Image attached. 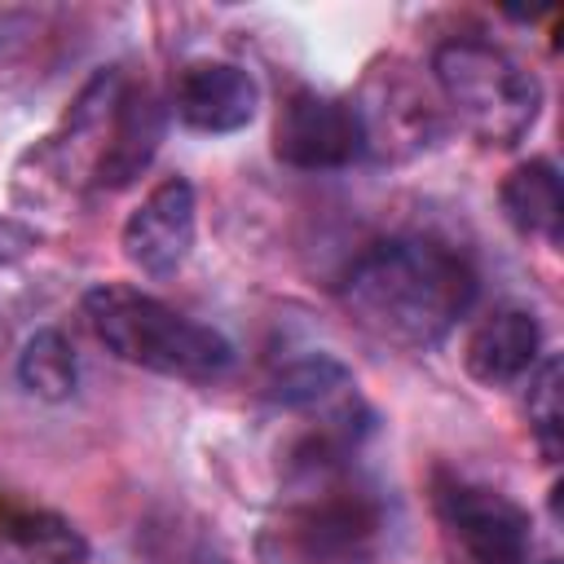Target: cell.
<instances>
[{
	"instance_id": "cell-6",
	"label": "cell",
	"mask_w": 564,
	"mask_h": 564,
	"mask_svg": "<svg viewBox=\"0 0 564 564\" xmlns=\"http://www.w3.org/2000/svg\"><path fill=\"white\" fill-rule=\"evenodd\" d=\"M273 154L300 172H335L366 154V123L357 101L300 88L278 110Z\"/></svg>"
},
{
	"instance_id": "cell-2",
	"label": "cell",
	"mask_w": 564,
	"mask_h": 564,
	"mask_svg": "<svg viewBox=\"0 0 564 564\" xmlns=\"http://www.w3.org/2000/svg\"><path fill=\"white\" fill-rule=\"evenodd\" d=\"M300 494L264 529L260 551L269 564H370L388 542L383 498L344 476L339 467L295 471Z\"/></svg>"
},
{
	"instance_id": "cell-7",
	"label": "cell",
	"mask_w": 564,
	"mask_h": 564,
	"mask_svg": "<svg viewBox=\"0 0 564 564\" xmlns=\"http://www.w3.org/2000/svg\"><path fill=\"white\" fill-rule=\"evenodd\" d=\"M194 185L185 176H167L163 185H154L141 207L123 220V256L132 269H141L145 278H172L194 247Z\"/></svg>"
},
{
	"instance_id": "cell-15",
	"label": "cell",
	"mask_w": 564,
	"mask_h": 564,
	"mask_svg": "<svg viewBox=\"0 0 564 564\" xmlns=\"http://www.w3.org/2000/svg\"><path fill=\"white\" fill-rule=\"evenodd\" d=\"M339 388H348V370L335 357H308V361L286 366L273 379V401L278 405H291V410H304V405L326 401Z\"/></svg>"
},
{
	"instance_id": "cell-4",
	"label": "cell",
	"mask_w": 564,
	"mask_h": 564,
	"mask_svg": "<svg viewBox=\"0 0 564 564\" xmlns=\"http://www.w3.org/2000/svg\"><path fill=\"white\" fill-rule=\"evenodd\" d=\"M432 75L458 123L476 132L485 145H516L538 123L542 110L538 75L489 40L458 35L436 44Z\"/></svg>"
},
{
	"instance_id": "cell-1",
	"label": "cell",
	"mask_w": 564,
	"mask_h": 564,
	"mask_svg": "<svg viewBox=\"0 0 564 564\" xmlns=\"http://www.w3.org/2000/svg\"><path fill=\"white\" fill-rule=\"evenodd\" d=\"M344 308L361 330L392 348H432L476 300L471 264L423 234H401L366 247L339 286Z\"/></svg>"
},
{
	"instance_id": "cell-5",
	"label": "cell",
	"mask_w": 564,
	"mask_h": 564,
	"mask_svg": "<svg viewBox=\"0 0 564 564\" xmlns=\"http://www.w3.org/2000/svg\"><path fill=\"white\" fill-rule=\"evenodd\" d=\"M436 516L467 564H529V511L507 494L445 476L436 485Z\"/></svg>"
},
{
	"instance_id": "cell-17",
	"label": "cell",
	"mask_w": 564,
	"mask_h": 564,
	"mask_svg": "<svg viewBox=\"0 0 564 564\" xmlns=\"http://www.w3.org/2000/svg\"><path fill=\"white\" fill-rule=\"evenodd\" d=\"M551 564H555V560H551Z\"/></svg>"
},
{
	"instance_id": "cell-12",
	"label": "cell",
	"mask_w": 564,
	"mask_h": 564,
	"mask_svg": "<svg viewBox=\"0 0 564 564\" xmlns=\"http://www.w3.org/2000/svg\"><path fill=\"white\" fill-rule=\"evenodd\" d=\"M502 212L524 238H546L560 242V220H564V189L560 172L551 159H529L507 172L502 181Z\"/></svg>"
},
{
	"instance_id": "cell-3",
	"label": "cell",
	"mask_w": 564,
	"mask_h": 564,
	"mask_svg": "<svg viewBox=\"0 0 564 564\" xmlns=\"http://www.w3.org/2000/svg\"><path fill=\"white\" fill-rule=\"evenodd\" d=\"M84 317L115 357L141 370L189 383H212L234 370V344L216 326L194 322L137 286H93L84 295Z\"/></svg>"
},
{
	"instance_id": "cell-9",
	"label": "cell",
	"mask_w": 564,
	"mask_h": 564,
	"mask_svg": "<svg viewBox=\"0 0 564 564\" xmlns=\"http://www.w3.org/2000/svg\"><path fill=\"white\" fill-rule=\"evenodd\" d=\"M163 132H167V106L150 88L119 93L115 115H110V128H106V141H101V154L93 163V185L97 189H123V185H132L150 167Z\"/></svg>"
},
{
	"instance_id": "cell-8",
	"label": "cell",
	"mask_w": 564,
	"mask_h": 564,
	"mask_svg": "<svg viewBox=\"0 0 564 564\" xmlns=\"http://www.w3.org/2000/svg\"><path fill=\"white\" fill-rule=\"evenodd\" d=\"M260 88L234 62H189L176 79L172 110L194 132H238L256 119Z\"/></svg>"
},
{
	"instance_id": "cell-13",
	"label": "cell",
	"mask_w": 564,
	"mask_h": 564,
	"mask_svg": "<svg viewBox=\"0 0 564 564\" xmlns=\"http://www.w3.org/2000/svg\"><path fill=\"white\" fill-rule=\"evenodd\" d=\"M18 379L26 392L44 401H66L79 383V361L70 339L62 330H35L18 352Z\"/></svg>"
},
{
	"instance_id": "cell-10",
	"label": "cell",
	"mask_w": 564,
	"mask_h": 564,
	"mask_svg": "<svg viewBox=\"0 0 564 564\" xmlns=\"http://www.w3.org/2000/svg\"><path fill=\"white\" fill-rule=\"evenodd\" d=\"M538 348H542L538 317L529 308H498L471 330L467 370L485 388H507V383H516V379H524L533 370Z\"/></svg>"
},
{
	"instance_id": "cell-16",
	"label": "cell",
	"mask_w": 564,
	"mask_h": 564,
	"mask_svg": "<svg viewBox=\"0 0 564 564\" xmlns=\"http://www.w3.org/2000/svg\"><path fill=\"white\" fill-rule=\"evenodd\" d=\"M35 247H40V234H35V229H26L22 220L0 216V264H18V260H26Z\"/></svg>"
},
{
	"instance_id": "cell-14",
	"label": "cell",
	"mask_w": 564,
	"mask_h": 564,
	"mask_svg": "<svg viewBox=\"0 0 564 564\" xmlns=\"http://www.w3.org/2000/svg\"><path fill=\"white\" fill-rule=\"evenodd\" d=\"M529 432L546 463L564 454V405H560V357H546L529 379Z\"/></svg>"
},
{
	"instance_id": "cell-11",
	"label": "cell",
	"mask_w": 564,
	"mask_h": 564,
	"mask_svg": "<svg viewBox=\"0 0 564 564\" xmlns=\"http://www.w3.org/2000/svg\"><path fill=\"white\" fill-rule=\"evenodd\" d=\"M0 564H88L84 533L44 507L0 516Z\"/></svg>"
}]
</instances>
